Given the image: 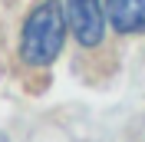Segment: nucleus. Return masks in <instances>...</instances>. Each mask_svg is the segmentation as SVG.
<instances>
[{
	"label": "nucleus",
	"instance_id": "f03ea898",
	"mask_svg": "<svg viewBox=\"0 0 145 142\" xmlns=\"http://www.w3.org/2000/svg\"><path fill=\"white\" fill-rule=\"evenodd\" d=\"M66 17L82 46H96L102 40V27H106V10L99 7V0H66Z\"/></svg>",
	"mask_w": 145,
	"mask_h": 142
},
{
	"label": "nucleus",
	"instance_id": "f257e3e1",
	"mask_svg": "<svg viewBox=\"0 0 145 142\" xmlns=\"http://www.w3.org/2000/svg\"><path fill=\"white\" fill-rule=\"evenodd\" d=\"M63 40H66V13L56 0H46L23 23V40H20L23 63H30V66L53 63L63 50Z\"/></svg>",
	"mask_w": 145,
	"mask_h": 142
},
{
	"label": "nucleus",
	"instance_id": "7ed1b4c3",
	"mask_svg": "<svg viewBox=\"0 0 145 142\" xmlns=\"http://www.w3.org/2000/svg\"><path fill=\"white\" fill-rule=\"evenodd\" d=\"M106 17L119 33L145 30V0H106Z\"/></svg>",
	"mask_w": 145,
	"mask_h": 142
}]
</instances>
